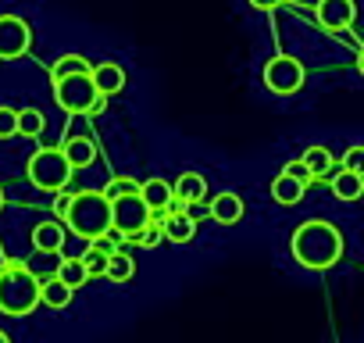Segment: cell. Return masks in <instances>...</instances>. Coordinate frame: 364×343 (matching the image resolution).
<instances>
[{"instance_id": "obj_18", "label": "cell", "mask_w": 364, "mask_h": 343, "mask_svg": "<svg viewBox=\"0 0 364 343\" xmlns=\"http://www.w3.org/2000/svg\"><path fill=\"white\" fill-rule=\"evenodd\" d=\"M72 293H75V290H68L61 279L40 283V304H47L50 311H65V307L72 304Z\"/></svg>"}, {"instance_id": "obj_1", "label": "cell", "mask_w": 364, "mask_h": 343, "mask_svg": "<svg viewBox=\"0 0 364 343\" xmlns=\"http://www.w3.org/2000/svg\"><path fill=\"white\" fill-rule=\"evenodd\" d=\"M289 250H293L296 265H304L311 272H325L343 258V233L325 218H311V222L296 226V233L289 240Z\"/></svg>"}, {"instance_id": "obj_2", "label": "cell", "mask_w": 364, "mask_h": 343, "mask_svg": "<svg viewBox=\"0 0 364 343\" xmlns=\"http://www.w3.org/2000/svg\"><path fill=\"white\" fill-rule=\"evenodd\" d=\"M36 304H40V279L26 265L8 261L0 268V311L22 318V315H33Z\"/></svg>"}, {"instance_id": "obj_34", "label": "cell", "mask_w": 364, "mask_h": 343, "mask_svg": "<svg viewBox=\"0 0 364 343\" xmlns=\"http://www.w3.org/2000/svg\"><path fill=\"white\" fill-rule=\"evenodd\" d=\"M0 343H11V336H8L4 329H0Z\"/></svg>"}, {"instance_id": "obj_5", "label": "cell", "mask_w": 364, "mask_h": 343, "mask_svg": "<svg viewBox=\"0 0 364 343\" xmlns=\"http://www.w3.org/2000/svg\"><path fill=\"white\" fill-rule=\"evenodd\" d=\"M93 97H97V86H93L90 72H75V75L54 79V100L68 115H86L90 104H93Z\"/></svg>"}, {"instance_id": "obj_19", "label": "cell", "mask_w": 364, "mask_h": 343, "mask_svg": "<svg viewBox=\"0 0 364 343\" xmlns=\"http://www.w3.org/2000/svg\"><path fill=\"white\" fill-rule=\"evenodd\" d=\"M300 161L307 164V172H311V179H325L328 172H332V154H328V147H321V143L307 147V154H304Z\"/></svg>"}, {"instance_id": "obj_22", "label": "cell", "mask_w": 364, "mask_h": 343, "mask_svg": "<svg viewBox=\"0 0 364 343\" xmlns=\"http://www.w3.org/2000/svg\"><path fill=\"white\" fill-rule=\"evenodd\" d=\"M54 279H61L68 290H75V286L86 283V268H82L79 258H65V261H58V275Z\"/></svg>"}, {"instance_id": "obj_25", "label": "cell", "mask_w": 364, "mask_h": 343, "mask_svg": "<svg viewBox=\"0 0 364 343\" xmlns=\"http://www.w3.org/2000/svg\"><path fill=\"white\" fill-rule=\"evenodd\" d=\"M18 132H22V136H40V132H43V115H40L36 107L18 111Z\"/></svg>"}, {"instance_id": "obj_9", "label": "cell", "mask_w": 364, "mask_h": 343, "mask_svg": "<svg viewBox=\"0 0 364 343\" xmlns=\"http://www.w3.org/2000/svg\"><path fill=\"white\" fill-rule=\"evenodd\" d=\"M318 26L325 33H343L353 26L357 19V8H353V0H318V11H314Z\"/></svg>"}, {"instance_id": "obj_20", "label": "cell", "mask_w": 364, "mask_h": 343, "mask_svg": "<svg viewBox=\"0 0 364 343\" xmlns=\"http://www.w3.org/2000/svg\"><path fill=\"white\" fill-rule=\"evenodd\" d=\"M139 197H143V204L154 211V208H164L168 201H171V183H164V179H146V183H139Z\"/></svg>"}, {"instance_id": "obj_8", "label": "cell", "mask_w": 364, "mask_h": 343, "mask_svg": "<svg viewBox=\"0 0 364 343\" xmlns=\"http://www.w3.org/2000/svg\"><path fill=\"white\" fill-rule=\"evenodd\" d=\"M33 47V29L18 15H0V61L26 58Z\"/></svg>"}, {"instance_id": "obj_28", "label": "cell", "mask_w": 364, "mask_h": 343, "mask_svg": "<svg viewBox=\"0 0 364 343\" xmlns=\"http://www.w3.org/2000/svg\"><path fill=\"white\" fill-rule=\"evenodd\" d=\"M18 136V111L15 107H0V139Z\"/></svg>"}, {"instance_id": "obj_35", "label": "cell", "mask_w": 364, "mask_h": 343, "mask_svg": "<svg viewBox=\"0 0 364 343\" xmlns=\"http://www.w3.org/2000/svg\"><path fill=\"white\" fill-rule=\"evenodd\" d=\"M0 208H4V190H0Z\"/></svg>"}, {"instance_id": "obj_31", "label": "cell", "mask_w": 364, "mask_h": 343, "mask_svg": "<svg viewBox=\"0 0 364 343\" xmlns=\"http://www.w3.org/2000/svg\"><path fill=\"white\" fill-rule=\"evenodd\" d=\"M186 218H193V222L208 218V201H190L186 204Z\"/></svg>"}, {"instance_id": "obj_14", "label": "cell", "mask_w": 364, "mask_h": 343, "mask_svg": "<svg viewBox=\"0 0 364 343\" xmlns=\"http://www.w3.org/2000/svg\"><path fill=\"white\" fill-rule=\"evenodd\" d=\"M33 247H36L40 254H58V250L65 247V229H61V222H58V218L40 222V226L33 229Z\"/></svg>"}, {"instance_id": "obj_12", "label": "cell", "mask_w": 364, "mask_h": 343, "mask_svg": "<svg viewBox=\"0 0 364 343\" xmlns=\"http://www.w3.org/2000/svg\"><path fill=\"white\" fill-rule=\"evenodd\" d=\"M161 233H164V240H171V243L182 247V243H190V240L197 236V222L186 218V211H164Z\"/></svg>"}, {"instance_id": "obj_6", "label": "cell", "mask_w": 364, "mask_h": 343, "mask_svg": "<svg viewBox=\"0 0 364 343\" xmlns=\"http://www.w3.org/2000/svg\"><path fill=\"white\" fill-rule=\"evenodd\" d=\"M146 222H150V208L143 204L139 194H122L111 201V226L125 236V243H136V236Z\"/></svg>"}, {"instance_id": "obj_4", "label": "cell", "mask_w": 364, "mask_h": 343, "mask_svg": "<svg viewBox=\"0 0 364 343\" xmlns=\"http://www.w3.org/2000/svg\"><path fill=\"white\" fill-rule=\"evenodd\" d=\"M26 172H29V183H33L36 190H47V194L65 190L68 179H72V164L65 161L61 147H40V150L29 157Z\"/></svg>"}, {"instance_id": "obj_26", "label": "cell", "mask_w": 364, "mask_h": 343, "mask_svg": "<svg viewBox=\"0 0 364 343\" xmlns=\"http://www.w3.org/2000/svg\"><path fill=\"white\" fill-rule=\"evenodd\" d=\"M100 194H104L107 201H114V197H122V194H139V183H136V179H129V176H114Z\"/></svg>"}, {"instance_id": "obj_11", "label": "cell", "mask_w": 364, "mask_h": 343, "mask_svg": "<svg viewBox=\"0 0 364 343\" xmlns=\"http://www.w3.org/2000/svg\"><path fill=\"white\" fill-rule=\"evenodd\" d=\"M90 79H93L97 93H104V97H114V93H122V86H125V72H122V65H114V61L93 65V68H90Z\"/></svg>"}, {"instance_id": "obj_23", "label": "cell", "mask_w": 364, "mask_h": 343, "mask_svg": "<svg viewBox=\"0 0 364 343\" xmlns=\"http://www.w3.org/2000/svg\"><path fill=\"white\" fill-rule=\"evenodd\" d=\"M93 65L82 58V54H65V58H58L54 61V68H50V79H65V75H75V72H90Z\"/></svg>"}, {"instance_id": "obj_10", "label": "cell", "mask_w": 364, "mask_h": 343, "mask_svg": "<svg viewBox=\"0 0 364 343\" xmlns=\"http://www.w3.org/2000/svg\"><path fill=\"white\" fill-rule=\"evenodd\" d=\"M208 218L222 222V226H236L243 218V197L232 194V190H222L208 201Z\"/></svg>"}, {"instance_id": "obj_13", "label": "cell", "mask_w": 364, "mask_h": 343, "mask_svg": "<svg viewBox=\"0 0 364 343\" xmlns=\"http://www.w3.org/2000/svg\"><path fill=\"white\" fill-rule=\"evenodd\" d=\"M61 154H65V161L72 164V172H75V168H90V164L97 161V143H93L90 136H68L65 147H61Z\"/></svg>"}, {"instance_id": "obj_15", "label": "cell", "mask_w": 364, "mask_h": 343, "mask_svg": "<svg viewBox=\"0 0 364 343\" xmlns=\"http://www.w3.org/2000/svg\"><path fill=\"white\" fill-rule=\"evenodd\" d=\"M304 183L300 179H293V176H286V172H279V176L272 179V201H279L282 208H293V204H300L304 201Z\"/></svg>"}, {"instance_id": "obj_29", "label": "cell", "mask_w": 364, "mask_h": 343, "mask_svg": "<svg viewBox=\"0 0 364 343\" xmlns=\"http://www.w3.org/2000/svg\"><path fill=\"white\" fill-rule=\"evenodd\" d=\"M282 172H286V176H293V179H300L304 186L311 183V172H307V164H304V161H289Z\"/></svg>"}, {"instance_id": "obj_32", "label": "cell", "mask_w": 364, "mask_h": 343, "mask_svg": "<svg viewBox=\"0 0 364 343\" xmlns=\"http://www.w3.org/2000/svg\"><path fill=\"white\" fill-rule=\"evenodd\" d=\"M68 201H72V194H61V190H58V201H54V215H58V222H65V211H68Z\"/></svg>"}, {"instance_id": "obj_30", "label": "cell", "mask_w": 364, "mask_h": 343, "mask_svg": "<svg viewBox=\"0 0 364 343\" xmlns=\"http://www.w3.org/2000/svg\"><path fill=\"white\" fill-rule=\"evenodd\" d=\"M360 161H364V150H360V147H350V150L343 154V168H346V172H360Z\"/></svg>"}, {"instance_id": "obj_3", "label": "cell", "mask_w": 364, "mask_h": 343, "mask_svg": "<svg viewBox=\"0 0 364 343\" xmlns=\"http://www.w3.org/2000/svg\"><path fill=\"white\" fill-rule=\"evenodd\" d=\"M65 226H68L75 236H82V240L100 236V233L111 226V201H107L100 190L72 194L68 211H65Z\"/></svg>"}, {"instance_id": "obj_16", "label": "cell", "mask_w": 364, "mask_h": 343, "mask_svg": "<svg viewBox=\"0 0 364 343\" xmlns=\"http://www.w3.org/2000/svg\"><path fill=\"white\" fill-rule=\"evenodd\" d=\"M171 194L178 201H204L208 197V183L200 172H178V179L171 183Z\"/></svg>"}, {"instance_id": "obj_33", "label": "cell", "mask_w": 364, "mask_h": 343, "mask_svg": "<svg viewBox=\"0 0 364 343\" xmlns=\"http://www.w3.org/2000/svg\"><path fill=\"white\" fill-rule=\"evenodd\" d=\"M282 4H286V0H250V8H257V11H275Z\"/></svg>"}, {"instance_id": "obj_17", "label": "cell", "mask_w": 364, "mask_h": 343, "mask_svg": "<svg viewBox=\"0 0 364 343\" xmlns=\"http://www.w3.org/2000/svg\"><path fill=\"white\" fill-rule=\"evenodd\" d=\"M332 194H336V201H357L360 194H364V179H360V172H346V168H339L336 176H332Z\"/></svg>"}, {"instance_id": "obj_24", "label": "cell", "mask_w": 364, "mask_h": 343, "mask_svg": "<svg viewBox=\"0 0 364 343\" xmlns=\"http://www.w3.org/2000/svg\"><path fill=\"white\" fill-rule=\"evenodd\" d=\"M79 261H82V268H86V279H104V268H107V254H104V250H97V247L90 243Z\"/></svg>"}, {"instance_id": "obj_27", "label": "cell", "mask_w": 364, "mask_h": 343, "mask_svg": "<svg viewBox=\"0 0 364 343\" xmlns=\"http://www.w3.org/2000/svg\"><path fill=\"white\" fill-rule=\"evenodd\" d=\"M161 240H164V233H161V226H157V222H146V226L139 229V236H136V243H139L143 250H154Z\"/></svg>"}, {"instance_id": "obj_21", "label": "cell", "mask_w": 364, "mask_h": 343, "mask_svg": "<svg viewBox=\"0 0 364 343\" xmlns=\"http://www.w3.org/2000/svg\"><path fill=\"white\" fill-rule=\"evenodd\" d=\"M136 275V261L125 254V250H114L111 258H107V268H104V279H111V283H129Z\"/></svg>"}, {"instance_id": "obj_7", "label": "cell", "mask_w": 364, "mask_h": 343, "mask_svg": "<svg viewBox=\"0 0 364 343\" xmlns=\"http://www.w3.org/2000/svg\"><path fill=\"white\" fill-rule=\"evenodd\" d=\"M304 65L289 54H279L264 65V86L275 93V97H293L300 86H304Z\"/></svg>"}]
</instances>
